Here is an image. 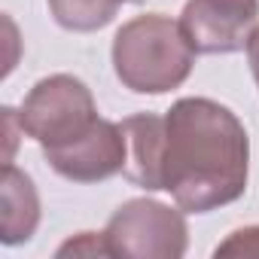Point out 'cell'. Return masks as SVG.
Returning a JSON list of instances; mask_svg holds the SVG:
<instances>
[{
  "label": "cell",
  "mask_w": 259,
  "mask_h": 259,
  "mask_svg": "<svg viewBox=\"0 0 259 259\" xmlns=\"http://www.w3.org/2000/svg\"><path fill=\"white\" fill-rule=\"evenodd\" d=\"M250 177V138L213 98H180L165 113L162 186L180 210L210 213L238 201Z\"/></svg>",
  "instance_id": "1"
},
{
  "label": "cell",
  "mask_w": 259,
  "mask_h": 259,
  "mask_svg": "<svg viewBox=\"0 0 259 259\" xmlns=\"http://www.w3.org/2000/svg\"><path fill=\"white\" fill-rule=\"evenodd\" d=\"M195 49L189 46L180 22L165 13H147L128 19L113 37L116 79L135 95H165L180 89L192 67Z\"/></svg>",
  "instance_id": "2"
},
{
  "label": "cell",
  "mask_w": 259,
  "mask_h": 259,
  "mask_svg": "<svg viewBox=\"0 0 259 259\" xmlns=\"http://www.w3.org/2000/svg\"><path fill=\"white\" fill-rule=\"evenodd\" d=\"M98 104L92 89L73 73H52L34 82L19 107L22 135L37 141L43 150L73 144L98 122Z\"/></svg>",
  "instance_id": "3"
},
{
  "label": "cell",
  "mask_w": 259,
  "mask_h": 259,
  "mask_svg": "<svg viewBox=\"0 0 259 259\" xmlns=\"http://www.w3.org/2000/svg\"><path fill=\"white\" fill-rule=\"evenodd\" d=\"M186 210L162 204L156 198L122 201L104 229L110 256L128 259H180L189 250Z\"/></svg>",
  "instance_id": "4"
},
{
  "label": "cell",
  "mask_w": 259,
  "mask_h": 259,
  "mask_svg": "<svg viewBox=\"0 0 259 259\" xmlns=\"http://www.w3.org/2000/svg\"><path fill=\"white\" fill-rule=\"evenodd\" d=\"M259 25V0H186L180 28L198 55H232L247 49Z\"/></svg>",
  "instance_id": "5"
},
{
  "label": "cell",
  "mask_w": 259,
  "mask_h": 259,
  "mask_svg": "<svg viewBox=\"0 0 259 259\" xmlns=\"http://www.w3.org/2000/svg\"><path fill=\"white\" fill-rule=\"evenodd\" d=\"M43 159L49 168L70 180V183H101L116 174H122L125 165V135L122 125L110 119H98L82 138L73 144L43 150Z\"/></svg>",
  "instance_id": "6"
},
{
  "label": "cell",
  "mask_w": 259,
  "mask_h": 259,
  "mask_svg": "<svg viewBox=\"0 0 259 259\" xmlns=\"http://www.w3.org/2000/svg\"><path fill=\"white\" fill-rule=\"evenodd\" d=\"M125 135V165L122 177L147 192H159L162 186V156H165V116L159 113H135L119 122Z\"/></svg>",
  "instance_id": "7"
},
{
  "label": "cell",
  "mask_w": 259,
  "mask_h": 259,
  "mask_svg": "<svg viewBox=\"0 0 259 259\" xmlns=\"http://www.w3.org/2000/svg\"><path fill=\"white\" fill-rule=\"evenodd\" d=\"M37 226H40V192L25 171L7 162L4 177H0V241L7 247L28 244Z\"/></svg>",
  "instance_id": "8"
},
{
  "label": "cell",
  "mask_w": 259,
  "mask_h": 259,
  "mask_svg": "<svg viewBox=\"0 0 259 259\" xmlns=\"http://www.w3.org/2000/svg\"><path fill=\"white\" fill-rule=\"evenodd\" d=\"M46 4L55 25L73 34H92L107 28L122 7L116 0H46Z\"/></svg>",
  "instance_id": "9"
},
{
  "label": "cell",
  "mask_w": 259,
  "mask_h": 259,
  "mask_svg": "<svg viewBox=\"0 0 259 259\" xmlns=\"http://www.w3.org/2000/svg\"><path fill=\"white\" fill-rule=\"evenodd\" d=\"M213 256H259V226L235 229L226 241L213 247Z\"/></svg>",
  "instance_id": "10"
},
{
  "label": "cell",
  "mask_w": 259,
  "mask_h": 259,
  "mask_svg": "<svg viewBox=\"0 0 259 259\" xmlns=\"http://www.w3.org/2000/svg\"><path fill=\"white\" fill-rule=\"evenodd\" d=\"M55 256H110V247L104 232H79L76 238L64 241Z\"/></svg>",
  "instance_id": "11"
},
{
  "label": "cell",
  "mask_w": 259,
  "mask_h": 259,
  "mask_svg": "<svg viewBox=\"0 0 259 259\" xmlns=\"http://www.w3.org/2000/svg\"><path fill=\"white\" fill-rule=\"evenodd\" d=\"M247 64H250V73H253V82L259 89V25L253 28L250 40H247Z\"/></svg>",
  "instance_id": "12"
},
{
  "label": "cell",
  "mask_w": 259,
  "mask_h": 259,
  "mask_svg": "<svg viewBox=\"0 0 259 259\" xmlns=\"http://www.w3.org/2000/svg\"><path fill=\"white\" fill-rule=\"evenodd\" d=\"M116 4H144V0H116Z\"/></svg>",
  "instance_id": "13"
}]
</instances>
